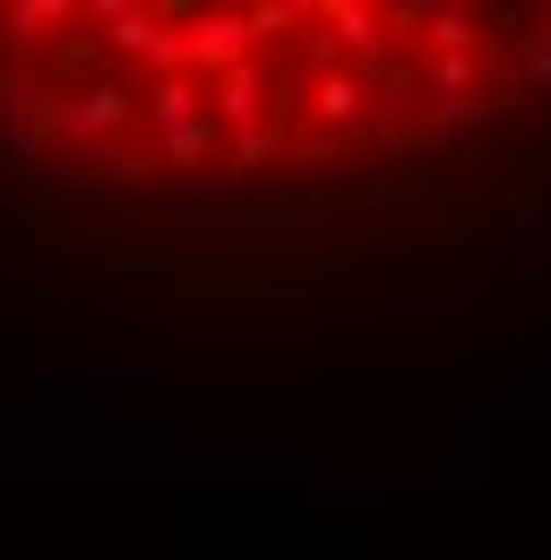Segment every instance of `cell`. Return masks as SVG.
<instances>
[{"label":"cell","instance_id":"cell-1","mask_svg":"<svg viewBox=\"0 0 551 560\" xmlns=\"http://www.w3.org/2000/svg\"><path fill=\"white\" fill-rule=\"evenodd\" d=\"M121 139H138V95L121 86V78L78 86V95L61 104V121H52V155H61V164H78L86 182H95V173H113Z\"/></svg>","mask_w":551,"mask_h":560},{"label":"cell","instance_id":"cell-2","mask_svg":"<svg viewBox=\"0 0 551 560\" xmlns=\"http://www.w3.org/2000/svg\"><path fill=\"white\" fill-rule=\"evenodd\" d=\"M181 26V70L199 78H224V70H250L259 61V35H250V9H173Z\"/></svg>","mask_w":551,"mask_h":560},{"label":"cell","instance_id":"cell-3","mask_svg":"<svg viewBox=\"0 0 551 560\" xmlns=\"http://www.w3.org/2000/svg\"><path fill=\"white\" fill-rule=\"evenodd\" d=\"M397 26H413L431 44V61H482L491 52V18L482 9H457V0H406Z\"/></svg>","mask_w":551,"mask_h":560},{"label":"cell","instance_id":"cell-4","mask_svg":"<svg viewBox=\"0 0 551 560\" xmlns=\"http://www.w3.org/2000/svg\"><path fill=\"white\" fill-rule=\"evenodd\" d=\"M422 121H431L422 70H379V78H371V113H362V130H371L379 147H413V139H422Z\"/></svg>","mask_w":551,"mask_h":560},{"label":"cell","instance_id":"cell-5","mask_svg":"<svg viewBox=\"0 0 551 560\" xmlns=\"http://www.w3.org/2000/svg\"><path fill=\"white\" fill-rule=\"evenodd\" d=\"M207 121L224 130V139H242V130H268L276 121V78L250 61V70H224L207 78Z\"/></svg>","mask_w":551,"mask_h":560},{"label":"cell","instance_id":"cell-6","mask_svg":"<svg viewBox=\"0 0 551 560\" xmlns=\"http://www.w3.org/2000/svg\"><path fill=\"white\" fill-rule=\"evenodd\" d=\"M207 121V86L199 78H146V95H138V130H146V147L181 139V130H199Z\"/></svg>","mask_w":551,"mask_h":560},{"label":"cell","instance_id":"cell-7","mask_svg":"<svg viewBox=\"0 0 551 560\" xmlns=\"http://www.w3.org/2000/svg\"><path fill=\"white\" fill-rule=\"evenodd\" d=\"M310 121L319 130H362V113H371V78L362 70H328V78H310Z\"/></svg>","mask_w":551,"mask_h":560},{"label":"cell","instance_id":"cell-8","mask_svg":"<svg viewBox=\"0 0 551 560\" xmlns=\"http://www.w3.org/2000/svg\"><path fill=\"white\" fill-rule=\"evenodd\" d=\"M508 86H517L526 104H551V18H526V26L508 35Z\"/></svg>","mask_w":551,"mask_h":560},{"label":"cell","instance_id":"cell-9","mask_svg":"<svg viewBox=\"0 0 551 560\" xmlns=\"http://www.w3.org/2000/svg\"><path fill=\"white\" fill-rule=\"evenodd\" d=\"M0 26H9L17 44H44V35H69V26H78V9H69V0H9Z\"/></svg>","mask_w":551,"mask_h":560},{"label":"cell","instance_id":"cell-10","mask_svg":"<svg viewBox=\"0 0 551 560\" xmlns=\"http://www.w3.org/2000/svg\"><path fill=\"white\" fill-rule=\"evenodd\" d=\"M0 155L9 164H52V130H0Z\"/></svg>","mask_w":551,"mask_h":560},{"label":"cell","instance_id":"cell-11","mask_svg":"<svg viewBox=\"0 0 551 560\" xmlns=\"http://www.w3.org/2000/svg\"><path fill=\"white\" fill-rule=\"evenodd\" d=\"M224 155H233L242 173H250V164H268V155H276V121H268V130H242V139H224Z\"/></svg>","mask_w":551,"mask_h":560}]
</instances>
